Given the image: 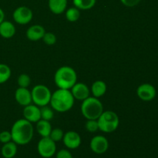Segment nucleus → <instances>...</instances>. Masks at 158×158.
I'll return each mask as SVG.
<instances>
[{"label":"nucleus","instance_id":"24","mask_svg":"<svg viewBox=\"0 0 158 158\" xmlns=\"http://www.w3.org/2000/svg\"><path fill=\"white\" fill-rule=\"evenodd\" d=\"M40 115H41L42 120H52L54 117V111L53 109L50 106H48V105L44 106H42L40 108Z\"/></svg>","mask_w":158,"mask_h":158},{"label":"nucleus","instance_id":"27","mask_svg":"<svg viewBox=\"0 0 158 158\" xmlns=\"http://www.w3.org/2000/svg\"><path fill=\"white\" fill-rule=\"evenodd\" d=\"M42 40L48 46H52L56 43V36L55 34L50 32H45Z\"/></svg>","mask_w":158,"mask_h":158},{"label":"nucleus","instance_id":"11","mask_svg":"<svg viewBox=\"0 0 158 158\" xmlns=\"http://www.w3.org/2000/svg\"><path fill=\"white\" fill-rule=\"evenodd\" d=\"M63 141L68 149L74 150L78 148L81 144V137L76 131H68L63 135Z\"/></svg>","mask_w":158,"mask_h":158},{"label":"nucleus","instance_id":"3","mask_svg":"<svg viewBox=\"0 0 158 158\" xmlns=\"http://www.w3.org/2000/svg\"><path fill=\"white\" fill-rule=\"evenodd\" d=\"M54 82L59 89H70L77 82V74L70 66H61L56 71Z\"/></svg>","mask_w":158,"mask_h":158},{"label":"nucleus","instance_id":"6","mask_svg":"<svg viewBox=\"0 0 158 158\" xmlns=\"http://www.w3.org/2000/svg\"><path fill=\"white\" fill-rule=\"evenodd\" d=\"M32 103L36 106L42 107L49 103L52 96L50 89L43 84L35 85L31 90Z\"/></svg>","mask_w":158,"mask_h":158},{"label":"nucleus","instance_id":"2","mask_svg":"<svg viewBox=\"0 0 158 158\" xmlns=\"http://www.w3.org/2000/svg\"><path fill=\"white\" fill-rule=\"evenodd\" d=\"M74 99L70 89H58L52 94L50 99L51 107L59 113L70 110L74 105Z\"/></svg>","mask_w":158,"mask_h":158},{"label":"nucleus","instance_id":"22","mask_svg":"<svg viewBox=\"0 0 158 158\" xmlns=\"http://www.w3.org/2000/svg\"><path fill=\"white\" fill-rule=\"evenodd\" d=\"M12 71L8 65L0 63V84L7 82L10 79Z\"/></svg>","mask_w":158,"mask_h":158},{"label":"nucleus","instance_id":"25","mask_svg":"<svg viewBox=\"0 0 158 158\" xmlns=\"http://www.w3.org/2000/svg\"><path fill=\"white\" fill-rule=\"evenodd\" d=\"M17 83L19 87L23 88H28V86L30 85L31 83V79L29 75L26 73H23L19 75L17 80Z\"/></svg>","mask_w":158,"mask_h":158},{"label":"nucleus","instance_id":"28","mask_svg":"<svg viewBox=\"0 0 158 158\" xmlns=\"http://www.w3.org/2000/svg\"><path fill=\"white\" fill-rule=\"evenodd\" d=\"M85 128L88 132L95 133L99 131L98 123L97 120H87V121L85 123Z\"/></svg>","mask_w":158,"mask_h":158},{"label":"nucleus","instance_id":"30","mask_svg":"<svg viewBox=\"0 0 158 158\" xmlns=\"http://www.w3.org/2000/svg\"><path fill=\"white\" fill-rule=\"evenodd\" d=\"M56 158H73V155L68 150L62 149L58 151L56 156Z\"/></svg>","mask_w":158,"mask_h":158},{"label":"nucleus","instance_id":"16","mask_svg":"<svg viewBox=\"0 0 158 158\" xmlns=\"http://www.w3.org/2000/svg\"><path fill=\"white\" fill-rule=\"evenodd\" d=\"M48 6L52 13L60 15L66 10L67 0H48Z\"/></svg>","mask_w":158,"mask_h":158},{"label":"nucleus","instance_id":"23","mask_svg":"<svg viewBox=\"0 0 158 158\" xmlns=\"http://www.w3.org/2000/svg\"><path fill=\"white\" fill-rule=\"evenodd\" d=\"M80 17V9H77V7H70L66 11V18L69 22L73 23L77 22Z\"/></svg>","mask_w":158,"mask_h":158},{"label":"nucleus","instance_id":"26","mask_svg":"<svg viewBox=\"0 0 158 158\" xmlns=\"http://www.w3.org/2000/svg\"><path fill=\"white\" fill-rule=\"evenodd\" d=\"M63 135H64V133L60 128H55V129H52L50 134H49V137L56 143V142L63 140Z\"/></svg>","mask_w":158,"mask_h":158},{"label":"nucleus","instance_id":"31","mask_svg":"<svg viewBox=\"0 0 158 158\" xmlns=\"http://www.w3.org/2000/svg\"><path fill=\"white\" fill-rule=\"evenodd\" d=\"M120 2L127 7H134L140 3V0H120Z\"/></svg>","mask_w":158,"mask_h":158},{"label":"nucleus","instance_id":"9","mask_svg":"<svg viewBox=\"0 0 158 158\" xmlns=\"http://www.w3.org/2000/svg\"><path fill=\"white\" fill-rule=\"evenodd\" d=\"M91 151L97 154H103L107 151L109 148V142L107 139L102 135L95 136L89 143Z\"/></svg>","mask_w":158,"mask_h":158},{"label":"nucleus","instance_id":"1","mask_svg":"<svg viewBox=\"0 0 158 158\" xmlns=\"http://www.w3.org/2000/svg\"><path fill=\"white\" fill-rule=\"evenodd\" d=\"M12 140L17 145H26L33 137L34 128L32 123L26 119L16 120L11 128Z\"/></svg>","mask_w":158,"mask_h":158},{"label":"nucleus","instance_id":"4","mask_svg":"<svg viewBox=\"0 0 158 158\" xmlns=\"http://www.w3.org/2000/svg\"><path fill=\"white\" fill-rule=\"evenodd\" d=\"M103 111V103L97 97L89 96L82 102L81 113L86 120H97Z\"/></svg>","mask_w":158,"mask_h":158},{"label":"nucleus","instance_id":"21","mask_svg":"<svg viewBox=\"0 0 158 158\" xmlns=\"http://www.w3.org/2000/svg\"><path fill=\"white\" fill-rule=\"evenodd\" d=\"M73 2L80 10H89L95 6L97 0H73Z\"/></svg>","mask_w":158,"mask_h":158},{"label":"nucleus","instance_id":"7","mask_svg":"<svg viewBox=\"0 0 158 158\" xmlns=\"http://www.w3.org/2000/svg\"><path fill=\"white\" fill-rule=\"evenodd\" d=\"M37 151L42 157H52L56 151V145L49 137H42L37 145Z\"/></svg>","mask_w":158,"mask_h":158},{"label":"nucleus","instance_id":"29","mask_svg":"<svg viewBox=\"0 0 158 158\" xmlns=\"http://www.w3.org/2000/svg\"><path fill=\"white\" fill-rule=\"evenodd\" d=\"M12 141V135L10 131H2L0 132V142L2 143H6Z\"/></svg>","mask_w":158,"mask_h":158},{"label":"nucleus","instance_id":"18","mask_svg":"<svg viewBox=\"0 0 158 158\" xmlns=\"http://www.w3.org/2000/svg\"><path fill=\"white\" fill-rule=\"evenodd\" d=\"M36 131L42 137H49L51 131H52V126L49 121L45 120H40L36 122Z\"/></svg>","mask_w":158,"mask_h":158},{"label":"nucleus","instance_id":"5","mask_svg":"<svg viewBox=\"0 0 158 158\" xmlns=\"http://www.w3.org/2000/svg\"><path fill=\"white\" fill-rule=\"evenodd\" d=\"M99 130L103 133H112L118 128L120 119L115 112L111 110L103 111L97 119Z\"/></svg>","mask_w":158,"mask_h":158},{"label":"nucleus","instance_id":"13","mask_svg":"<svg viewBox=\"0 0 158 158\" xmlns=\"http://www.w3.org/2000/svg\"><path fill=\"white\" fill-rule=\"evenodd\" d=\"M71 93L75 100H84L90 95V90L87 85L83 83H76L74 86L70 89Z\"/></svg>","mask_w":158,"mask_h":158},{"label":"nucleus","instance_id":"32","mask_svg":"<svg viewBox=\"0 0 158 158\" xmlns=\"http://www.w3.org/2000/svg\"><path fill=\"white\" fill-rule=\"evenodd\" d=\"M5 20V12L2 9L0 8V23H2Z\"/></svg>","mask_w":158,"mask_h":158},{"label":"nucleus","instance_id":"20","mask_svg":"<svg viewBox=\"0 0 158 158\" xmlns=\"http://www.w3.org/2000/svg\"><path fill=\"white\" fill-rule=\"evenodd\" d=\"M106 84L103 80H97L94 82L91 86V93L94 97H101L106 94Z\"/></svg>","mask_w":158,"mask_h":158},{"label":"nucleus","instance_id":"8","mask_svg":"<svg viewBox=\"0 0 158 158\" xmlns=\"http://www.w3.org/2000/svg\"><path fill=\"white\" fill-rule=\"evenodd\" d=\"M12 17L17 24L26 25L32 21L33 13L29 8L26 6H19L14 10Z\"/></svg>","mask_w":158,"mask_h":158},{"label":"nucleus","instance_id":"19","mask_svg":"<svg viewBox=\"0 0 158 158\" xmlns=\"http://www.w3.org/2000/svg\"><path fill=\"white\" fill-rule=\"evenodd\" d=\"M17 153V144L12 141L3 143L1 149V154L4 158H13Z\"/></svg>","mask_w":158,"mask_h":158},{"label":"nucleus","instance_id":"12","mask_svg":"<svg viewBox=\"0 0 158 158\" xmlns=\"http://www.w3.org/2000/svg\"><path fill=\"white\" fill-rule=\"evenodd\" d=\"M24 119L29 121L30 123H36L39 120H41V115H40V106L35 104H29L28 106H24L23 111Z\"/></svg>","mask_w":158,"mask_h":158},{"label":"nucleus","instance_id":"17","mask_svg":"<svg viewBox=\"0 0 158 158\" xmlns=\"http://www.w3.org/2000/svg\"><path fill=\"white\" fill-rule=\"evenodd\" d=\"M15 34V27L13 23L9 21H4L0 23V35L2 38L10 39Z\"/></svg>","mask_w":158,"mask_h":158},{"label":"nucleus","instance_id":"15","mask_svg":"<svg viewBox=\"0 0 158 158\" xmlns=\"http://www.w3.org/2000/svg\"><path fill=\"white\" fill-rule=\"evenodd\" d=\"M46 30L41 25H32L26 31V37L31 41H39L42 40Z\"/></svg>","mask_w":158,"mask_h":158},{"label":"nucleus","instance_id":"10","mask_svg":"<svg viewBox=\"0 0 158 158\" xmlns=\"http://www.w3.org/2000/svg\"><path fill=\"white\" fill-rule=\"evenodd\" d=\"M137 94L143 101H151L156 97L157 90L151 83H143L137 87Z\"/></svg>","mask_w":158,"mask_h":158},{"label":"nucleus","instance_id":"14","mask_svg":"<svg viewBox=\"0 0 158 158\" xmlns=\"http://www.w3.org/2000/svg\"><path fill=\"white\" fill-rule=\"evenodd\" d=\"M15 99L17 103L23 106H28L32 103L31 91L27 88L19 87L15 90Z\"/></svg>","mask_w":158,"mask_h":158}]
</instances>
